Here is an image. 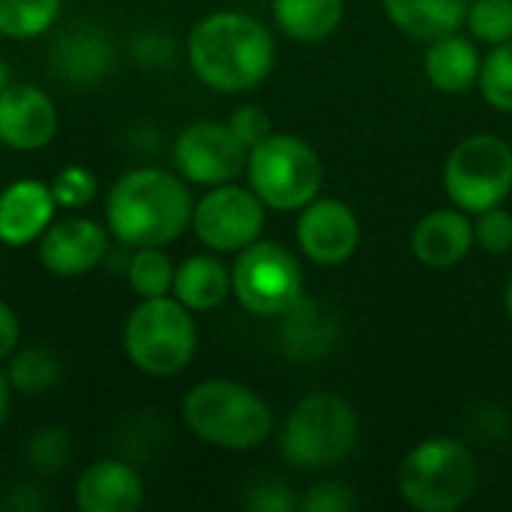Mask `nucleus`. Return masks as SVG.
I'll use <instances>...</instances> for the list:
<instances>
[{
    "instance_id": "nucleus-1",
    "label": "nucleus",
    "mask_w": 512,
    "mask_h": 512,
    "mask_svg": "<svg viewBox=\"0 0 512 512\" xmlns=\"http://www.w3.org/2000/svg\"><path fill=\"white\" fill-rule=\"evenodd\" d=\"M186 57L204 87L234 96L255 90L270 75L276 42L255 15L222 9L192 27Z\"/></svg>"
},
{
    "instance_id": "nucleus-2",
    "label": "nucleus",
    "mask_w": 512,
    "mask_h": 512,
    "mask_svg": "<svg viewBox=\"0 0 512 512\" xmlns=\"http://www.w3.org/2000/svg\"><path fill=\"white\" fill-rule=\"evenodd\" d=\"M192 210L195 201L180 174L141 165L111 186L105 222L123 246H168L192 225Z\"/></svg>"
},
{
    "instance_id": "nucleus-3",
    "label": "nucleus",
    "mask_w": 512,
    "mask_h": 512,
    "mask_svg": "<svg viewBox=\"0 0 512 512\" xmlns=\"http://www.w3.org/2000/svg\"><path fill=\"white\" fill-rule=\"evenodd\" d=\"M186 429L216 447L231 453L258 450L273 435V408L246 384L228 378H210L195 384L180 405Z\"/></svg>"
},
{
    "instance_id": "nucleus-4",
    "label": "nucleus",
    "mask_w": 512,
    "mask_h": 512,
    "mask_svg": "<svg viewBox=\"0 0 512 512\" xmlns=\"http://www.w3.org/2000/svg\"><path fill=\"white\" fill-rule=\"evenodd\" d=\"M477 492L471 450L447 435L411 447L399 465V495L417 512H456Z\"/></svg>"
},
{
    "instance_id": "nucleus-5",
    "label": "nucleus",
    "mask_w": 512,
    "mask_h": 512,
    "mask_svg": "<svg viewBox=\"0 0 512 512\" xmlns=\"http://www.w3.org/2000/svg\"><path fill=\"white\" fill-rule=\"evenodd\" d=\"M123 348L138 372L150 378H174L198 351V327L192 312L174 294L144 297L126 318Z\"/></svg>"
},
{
    "instance_id": "nucleus-6",
    "label": "nucleus",
    "mask_w": 512,
    "mask_h": 512,
    "mask_svg": "<svg viewBox=\"0 0 512 512\" xmlns=\"http://www.w3.org/2000/svg\"><path fill=\"white\" fill-rule=\"evenodd\" d=\"M360 438L357 411L336 393H312L297 402L282 429V456L300 471H321L345 462Z\"/></svg>"
},
{
    "instance_id": "nucleus-7",
    "label": "nucleus",
    "mask_w": 512,
    "mask_h": 512,
    "mask_svg": "<svg viewBox=\"0 0 512 512\" xmlns=\"http://www.w3.org/2000/svg\"><path fill=\"white\" fill-rule=\"evenodd\" d=\"M249 189L279 213L303 210L318 198L324 183L321 156L297 135L273 132L246 156Z\"/></svg>"
},
{
    "instance_id": "nucleus-8",
    "label": "nucleus",
    "mask_w": 512,
    "mask_h": 512,
    "mask_svg": "<svg viewBox=\"0 0 512 512\" xmlns=\"http://www.w3.org/2000/svg\"><path fill=\"white\" fill-rule=\"evenodd\" d=\"M231 294L258 318H282L303 300V270L291 249L273 240H255L237 252L231 267Z\"/></svg>"
},
{
    "instance_id": "nucleus-9",
    "label": "nucleus",
    "mask_w": 512,
    "mask_h": 512,
    "mask_svg": "<svg viewBox=\"0 0 512 512\" xmlns=\"http://www.w3.org/2000/svg\"><path fill=\"white\" fill-rule=\"evenodd\" d=\"M444 192L468 216L492 210L512 192V147L498 135H471L444 162Z\"/></svg>"
},
{
    "instance_id": "nucleus-10",
    "label": "nucleus",
    "mask_w": 512,
    "mask_h": 512,
    "mask_svg": "<svg viewBox=\"0 0 512 512\" xmlns=\"http://www.w3.org/2000/svg\"><path fill=\"white\" fill-rule=\"evenodd\" d=\"M267 222V204L237 183L213 186L192 210V231L210 252L228 255L255 243Z\"/></svg>"
},
{
    "instance_id": "nucleus-11",
    "label": "nucleus",
    "mask_w": 512,
    "mask_h": 512,
    "mask_svg": "<svg viewBox=\"0 0 512 512\" xmlns=\"http://www.w3.org/2000/svg\"><path fill=\"white\" fill-rule=\"evenodd\" d=\"M249 150L237 141L228 120H195L180 129L174 141V168L186 183L195 186H222L234 183L246 171Z\"/></svg>"
},
{
    "instance_id": "nucleus-12",
    "label": "nucleus",
    "mask_w": 512,
    "mask_h": 512,
    "mask_svg": "<svg viewBox=\"0 0 512 512\" xmlns=\"http://www.w3.org/2000/svg\"><path fill=\"white\" fill-rule=\"evenodd\" d=\"M297 246L312 264L339 267L360 246V219L345 201L315 198L300 210Z\"/></svg>"
},
{
    "instance_id": "nucleus-13",
    "label": "nucleus",
    "mask_w": 512,
    "mask_h": 512,
    "mask_svg": "<svg viewBox=\"0 0 512 512\" xmlns=\"http://www.w3.org/2000/svg\"><path fill=\"white\" fill-rule=\"evenodd\" d=\"M108 234L99 222L84 216H66L51 222L36 240L39 264L57 279H78L102 264L108 252Z\"/></svg>"
},
{
    "instance_id": "nucleus-14",
    "label": "nucleus",
    "mask_w": 512,
    "mask_h": 512,
    "mask_svg": "<svg viewBox=\"0 0 512 512\" xmlns=\"http://www.w3.org/2000/svg\"><path fill=\"white\" fill-rule=\"evenodd\" d=\"M60 126L54 99L36 84H6L0 90V144L18 153L42 150Z\"/></svg>"
},
{
    "instance_id": "nucleus-15",
    "label": "nucleus",
    "mask_w": 512,
    "mask_h": 512,
    "mask_svg": "<svg viewBox=\"0 0 512 512\" xmlns=\"http://www.w3.org/2000/svg\"><path fill=\"white\" fill-rule=\"evenodd\" d=\"M474 222L459 207H441L426 213L411 231V252L432 270H450L462 264L474 249Z\"/></svg>"
},
{
    "instance_id": "nucleus-16",
    "label": "nucleus",
    "mask_w": 512,
    "mask_h": 512,
    "mask_svg": "<svg viewBox=\"0 0 512 512\" xmlns=\"http://www.w3.org/2000/svg\"><path fill=\"white\" fill-rule=\"evenodd\" d=\"M57 201L51 183L42 180H15L0 192V243L3 246H30L54 222Z\"/></svg>"
},
{
    "instance_id": "nucleus-17",
    "label": "nucleus",
    "mask_w": 512,
    "mask_h": 512,
    "mask_svg": "<svg viewBox=\"0 0 512 512\" xmlns=\"http://www.w3.org/2000/svg\"><path fill=\"white\" fill-rule=\"evenodd\" d=\"M141 504V474L120 459H99L75 480V507L81 512H135Z\"/></svg>"
},
{
    "instance_id": "nucleus-18",
    "label": "nucleus",
    "mask_w": 512,
    "mask_h": 512,
    "mask_svg": "<svg viewBox=\"0 0 512 512\" xmlns=\"http://www.w3.org/2000/svg\"><path fill=\"white\" fill-rule=\"evenodd\" d=\"M51 66L54 72L75 84V87H93L99 84L111 66H114V48L111 42L93 30V27H72L66 30L54 48H51Z\"/></svg>"
},
{
    "instance_id": "nucleus-19",
    "label": "nucleus",
    "mask_w": 512,
    "mask_h": 512,
    "mask_svg": "<svg viewBox=\"0 0 512 512\" xmlns=\"http://www.w3.org/2000/svg\"><path fill=\"white\" fill-rule=\"evenodd\" d=\"M480 66H483V57H480L477 45L471 39L459 36V30L432 39V45L426 51V60H423L426 78L441 93H465V90H471L477 84V78H480Z\"/></svg>"
},
{
    "instance_id": "nucleus-20",
    "label": "nucleus",
    "mask_w": 512,
    "mask_h": 512,
    "mask_svg": "<svg viewBox=\"0 0 512 512\" xmlns=\"http://www.w3.org/2000/svg\"><path fill=\"white\" fill-rule=\"evenodd\" d=\"M171 294L189 312H213L231 297V270L213 255H189L174 270Z\"/></svg>"
},
{
    "instance_id": "nucleus-21",
    "label": "nucleus",
    "mask_w": 512,
    "mask_h": 512,
    "mask_svg": "<svg viewBox=\"0 0 512 512\" xmlns=\"http://www.w3.org/2000/svg\"><path fill=\"white\" fill-rule=\"evenodd\" d=\"M471 0H384L387 18L414 39H438L465 24Z\"/></svg>"
},
{
    "instance_id": "nucleus-22",
    "label": "nucleus",
    "mask_w": 512,
    "mask_h": 512,
    "mask_svg": "<svg viewBox=\"0 0 512 512\" xmlns=\"http://www.w3.org/2000/svg\"><path fill=\"white\" fill-rule=\"evenodd\" d=\"M273 18L297 42H324L339 30L345 0H273Z\"/></svg>"
},
{
    "instance_id": "nucleus-23",
    "label": "nucleus",
    "mask_w": 512,
    "mask_h": 512,
    "mask_svg": "<svg viewBox=\"0 0 512 512\" xmlns=\"http://www.w3.org/2000/svg\"><path fill=\"white\" fill-rule=\"evenodd\" d=\"M6 378H9L15 393H21V396H42V393H48V390H54L60 384L63 363L45 345H27L21 351L15 348L9 354Z\"/></svg>"
},
{
    "instance_id": "nucleus-24",
    "label": "nucleus",
    "mask_w": 512,
    "mask_h": 512,
    "mask_svg": "<svg viewBox=\"0 0 512 512\" xmlns=\"http://www.w3.org/2000/svg\"><path fill=\"white\" fill-rule=\"evenodd\" d=\"M63 0H0V36L39 39L60 15Z\"/></svg>"
},
{
    "instance_id": "nucleus-25",
    "label": "nucleus",
    "mask_w": 512,
    "mask_h": 512,
    "mask_svg": "<svg viewBox=\"0 0 512 512\" xmlns=\"http://www.w3.org/2000/svg\"><path fill=\"white\" fill-rule=\"evenodd\" d=\"M285 327H282V339L288 348H294L297 357H309V354H321L330 348L333 342V330L330 324H324L327 318L318 315V309L303 297L297 306H291L285 315Z\"/></svg>"
},
{
    "instance_id": "nucleus-26",
    "label": "nucleus",
    "mask_w": 512,
    "mask_h": 512,
    "mask_svg": "<svg viewBox=\"0 0 512 512\" xmlns=\"http://www.w3.org/2000/svg\"><path fill=\"white\" fill-rule=\"evenodd\" d=\"M174 264L171 258L162 252V246H141L132 252L129 267H126V279L129 288L144 300V297H165L171 294L174 285Z\"/></svg>"
},
{
    "instance_id": "nucleus-27",
    "label": "nucleus",
    "mask_w": 512,
    "mask_h": 512,
    "mask_svg": "<svg viewBox=\"0 0 512 512\" xmlns=\"http://www.w3.org/2000/svg\"><path fill=\"white\" fill-rule=\"evenodd\" d=\"M477 87L495 111H512V42L495 45L483 57Z\"/></svg>"
},
{
    "instance_id": "nucleus-28",
    "label": "nucleus",
    "mask_w": 512,
    "mask_h": 512,
    "mask_svg": "<svg viewBox=\"0 0 512 512\" xmlns=\"http://www.w3.org/2000/svg\"><path fill=\"white\" fill-rule=\"evenodd\" d=\"M465 24L480 42H512V0H471Z\"/></svg>"
},
{
    "instance_id": "nucleus-29",
    "label": "nucleus",
    "mask_w": 512,
    "mask_h": 512,
    "mask_svg": "<svg viewBox=\"0 0 512 512\" xmlns=\"http://www.w3.org/2000/svg\"><path fill=\"white\" fill-rule=\"evenodd\" d=\"M51 195L63 210H84L96 198V174L84 165H66L54 174Z\"/></svg>"
},
{
    "instance_id": "nucleus-30",
    "label": "nucleus",
    "mask_w": 512,
    "mask_h": 512,
    "mask_svg": "<svg viewBox=\"0 0 512 512\" xmlns=\"http://www.w3.org/2000/svg\"><path fill=\"white\" fill-rule=\"evenodd\" d=\"M72 456V444H69V435L63 429H39L30 444H27V459L30 465L39 471V474H57L63 471V465L69 462Z\"/></svg>"
},
{
    "instance_id": "nucleus-31",
    "label": "nucleus",
    "mask_w": 512,
    "mask_h": 512,
    "mask_svg": "<svg viewBox=\"0 0 512 512\" xmlns=\"http://www.w3.org/2000/svg\"><path fill=\"white\" fill-rule=\"evenodd\" d=\"M474 243L492 255H504L512 249V213L501 204L477 213L474 219Z\"/></svg>"
},
{
    "instance_id": "nucleus-32",
    "label": "nucleus",
    "mask_w": 512,
    "mask_h": 512,
    "mask_svg": "<svg viewBox=\"0 0 512 512\" xmlns=\"http://www.w3.org/2000/svg\"><path fill=\"white\" fill-rule=\"evenodd\" d=\"M297 507L306 512H351L357 510V495L345 483H321L312 486Z\"/></svg>"
},
{
    "instance_id": "nucleus-33",
    "label": "nucleus",
    "mask_w": 512,
    "mask_h": 512,
    "mask_svg": "<svg viewBox=\"0 0 512 512\" xmlns=\"http://www.w3.org/2000/svg\"><path fill=\"white\" fill-rule=\"evenodd\" d=\"M228 126H231V132L237 135V141H240L246 150H252L255 144H261L267 135H273V120H270V114H267L264 108H258V105H243V108H237V111L228 117Z\"/></svg>"
},
{
    "instance_id": "nucleus-34",
    "label": "nucleus",
    "mask_w": 512,
    "mask_h": 512,
    "mask_svg": "<svg viewBox=\"0 0 512 512\" xmlns=\"http://www.w3.org/2000/svg\"><path fill=\"white\" fill-rule=\"evenodd\" d=\"M249 507L261 512H288L297 507V501L291 498V492L282 483H261V486H255Z\"/></svg>"
},
{
    "instance_id": "nucleus-35",
    "label": "nucleus",
    "mask_w": 512,
    "mask_h": 512,
    "mask_svg": "<svg viewBox=\"0 0 512 512\" xmlns=\"http://www.w3.org/2000/svg\"><path fill=\"white\" fill-rule=\"evenodd\" d=\"M21 345V321L9 303L0 300V360H6Z\"/></svg>"
},
{
    "instance_id": "nucleus-36",
    "label": "nucleus",
    "mask_w": 512,
    "mask_h": 512,
    "mask_svg": "<svg viewBox=\"0 0 512 512\" xmlns=\"http://www.w3.org/2000/svg\"><path fill=\"white\" fill-rule=\"evenodd\" d=\"M9 405H12V384H9L6 372L0 369V426H3L6 417H9Z\"/></svg>"
},
{
    "instance_id": "nucleus-37",
    "label": "nucleus",
    "mask_w": 512,
    "mask_h": 512,
    "mask_svg": "<svg viewBox=\"0 0 512 512\" xmlns=\"http://www.w3.org/2000/svg\"><path fill=\"white\" fill-rule=\"evenodd\" d=\"M504 306H507V315L512 318V279L507 282V291H504Z\"/></svg>"
},
{
    "instance_id": "nucleus-38",
    "label": "nucleus",
    "mask_w": 512,
    "mask_h": 512,
    "mask_svg": "<svg viewBox=\"0 0 512 512\" xmlns=\"http://www.w3.org/2000/svg\"><path fill=\"white\" fill-rule=\"evenodd\" d=\"M6 84H9V66H6V63L0 60V90H3Z\"/></svg>"
}]
</instances>
